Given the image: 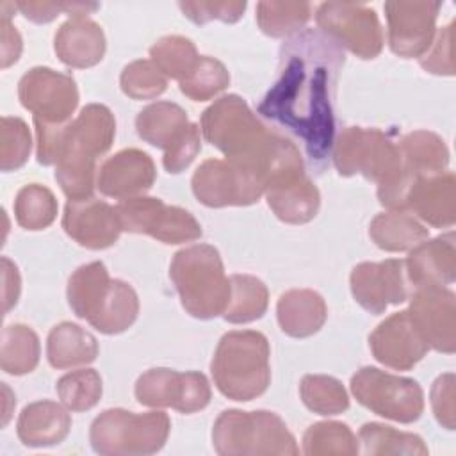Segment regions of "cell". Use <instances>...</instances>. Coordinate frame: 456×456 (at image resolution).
<instances>
[{
  "label": "cell",
  "mask_w": 456,
  "mask_h": 456,
  "mask_svg": "<svg viewBox=\"0 0 456 456\" xmlns=\"http://www.w3.org/2000/svg\"><path fill=\"white\" fill-rule=\"evenodd\" d=\"M139 314V297L132 285L123 280H112L98 314L89 322L100 333L118 335L128 330Z\"/></svg>",
  "instance_id": "obj_32"
},
{
  "label": "cell",
  "mask_w": 456,
  "mask_h": 456,
  "mask_svg": "<svg viewBox=\"0 0 456 456\" xmlns=\"http://www.w3.org/2000/svg\"><path fill=\"white\" fill-rule=\"evenodd\" d=\"M404 173L413 182L419 176L447 171L449 150L440 135L428 130H415L397 142Z\"/></svg>",
  "instance_id": "obj_28"
},
{
  "label": "cell",
  "mask_w": 456,
  "mask_h": 456,
  "mask_svg": "<svg viewBox=\"0 0 456 456\" xmlns=\"http://www.w3.org/2000/svg\"><path fill=\"white\" fill-rule=\"evenodd\" d=\"M230 84L226 66L208 55H200L194 69L178 82L180 91L192 102H205L224 91Z\"/></svg>",
  "instance_id": "obj_42"
},
{
  "label": "cell",
  "mask_w": 456,
  "mask_h": 456,
  "mask_svg": "<svg viewBox=\"0 0 456 456\" xmlns=\"http://www.w3.org/2000/svg\"><path fill=\"white\" fill-rule=\"evenodd\" d=\"M157 171L151 157L137 148H126L109 157L96 173V187L103 196L126 200L151 189Z\"/></svg>",
  "instance_id": "obj_21"
},
{
  "label": "cell",
  "mask_w": 456,
  "mask_h": 456,
  "mask_svg": "<svg viewBox=\"0 0 456 456\" xmlns=\"http://www.w3.org/2000/svg\"><path fill=\"white\" fill-rule=\"evenodd\" d=\"M57 208L53 192L39 183L21 187L14 200V217L21 228L30 232L48 228L57 217Z\"/></svg>",
  "instance_id": "obj_37"
},
{
  "label": "cell",
  "mask_w": 456,
  "mask_h": 456,
  "mask_svg": "<svg viewBox=\"0 0 456 456\" xmlns=\"http://www.w3.org/2000/svg\"><path fill=\"white\" fill-rule=\"evenodd\" d=\"M299 395L305 406L319 415H338L349 408V397L344 385L331 376H303Z\"/></svg>",
  "instance_id": "obj_40"
},
{
  "label": "cell",
  "mask_w": 456,
  "mask_h": 456,
  "mask_svg": "<svg viewBox=\"0 0 456 456\" xmlns=\"http://www.w3.org/2000/svg\"><path fill=\"white\" fill-rule=\"evenodd\" d=\"M2 301H4V312L7 314L20 297L21 290V280L20 273L14 262H11L7 256H2Z\"/></svg>",
  "instance_id": "obj_50"
},
{
  "label": "cell",
  "mask_w": 456,
  "mask_h": 456,
  "mask_svg": "<svg viewBox=\"0 0 456 456\" xmlns=\"http://www.w3.org/2000/svg\"><path fill=\"white\" fill-rule=\"evenodd\" d=\"M351 392L367 410L401 424L415 422L424 411V392L415 379L376 367L356 370L351 378Z\"/></svg>",
  "instance_id": "obj_10"
},
{
  "label": "cell",
  "mask_w": 456,
  "mask_h": 456,
  "mask_svg": "<svg viewBox=\"0 0 456 456\" xmlns=\"http://www.w3.org/2000/svg\"><path fill=\"white\" fill-rule=\"evenodd\" d=\"M39 337L25 324H9L2 331L0 367L4 372L21 376L32 372L39 363Z\"/></svg>",
  "instance_id": "obj_34"
},
{
  "label": "cell",
  "mask_w": 456,
  "mask_h": 456,
  "mask_svg": "<svg viewBox=\"0 0 456 456\" xmlns=\"http://www.w3.org/2000/svg\"><path fill=\"white\" fill-rule=\"evenodd\" d=\"M246 2L239 0H210V2H180L182 12L194 23L205 25L212 20H221L224 23H235L246 11Z\"/></svg>",
  "instance_id": "obj_45"
},
{
  "label": "cell",
  "mask_w": 456,
  "mask_h": 456,
  "mask_svg": "<svg viewBox=\"0 0 456 456\" xmlns=\"http://www.w3.org/2000/svg\"><path fill=\"white\" fill-rule=\"evenodd\" d=\"M269 342L255 330H235L221 337L210 362L217 390L232 401H251L271 383Z\"/></svg>",
  "instance_id": "obj_5"
},
{
  "label": "cell",
  "mask_w": 456,
  "mask_h": 456,
  "mask_svg": "<svg viewBox=\"0 0 456 456\" xmlns=\"http://www.w3.org/2000/svg\"><path fill=\"white\" fill-rule=\"evenodd\" d=\"M358 438L363 445V452L370 456L381 454H408V456H426L428 447L419 435L397 431L390 426L367 422L360 428Z\"/></svg>",
  "instance_id": "obj_35"
},
{
  "label": "cell",
  "mask_w": 456,
  "mask_h": 456,
  "mask_svg": "<svg viewBox=\"0 0 456 456\" xmlns=\"http://www.w3.org/2000/svg\"><path fill=\"white\" fill-rule=\"evenodd\" d=\"M369 347L379 363L395 370H410L429 351L408 310L395 312L379 322L369 335Z\"/></svg>",
  "instance_id": "obj_19"
},
{
  "label": "cell",
  "mask_w": 456,
  "mask_h": 456,
  "mask_svg": "<svg viewBox=\"0 0 456 456\" xmlns=\"http://www.w3.org/2000/svg\"><path fill=\"white\" fill-rule=\"evenodd\" d=\"M269 305V292L262 280L251 274L230 276V299L223 312L224 321L246 324L260 319Z\"/></svg>",
  "instance_id": "obj_33"
},
{
  "label": "cell",
  "mask_w": 456,
  "mask_h": 456,
  "mask_svg": "<svg viewBox=\"0 0 456 456\" xmlns=\"http://www.w3.org/2000/svg\"><path fill=\"white\" fill-rule=\"evenodd\" d=\"M196 200L207 207H246L264 194L260 180L248 169L221 159H208L198 166L191 180Z\"/></svg>",
  "instance_id": "obj_15"
},
{
  "label": "cell",
  "mask_w": 456,
  "mask_h": 456,
  "mask_svg": "<svg viewBox=\"0 0 456 456\" xmlns=\"http://www.w3.org/2000/svg\"><path fill=\"white\" fill-rule=\"evenodd\" d=\"M98 356V342L93 333L75 322H59L46 338V358L53 369L87 365Z\"/></svg>",
  "instance_id": "obj_27"
},
{
  "label": "cell",
  "mask_w": 456,
  "mask_h": 456,
  "mask_svg": "<svg viewBox=\"0 0 456 456\" xmlns=\"http://www.w3.org/2000/svg\"><path fill=\"white\" fill-rule=\"evenodd\" d=\"M32 139L21 118L4 116L0 121V167L2 171L20 169L30 155Z\"/></svg>",
  "instance_id": "obj_44"
},
{
  "label": "cell",
  "mask_w": 456,
  "mask_h": 456,
  "mask_svg": "<svg viewBox=\"0 0 456 456\" xmlns=\"http://www.w3.org/2000/svg\"><path fill=\"white\" fill-rule=\"evenodd\" d=\"M203 137L224 153L226 160L253 173L264 192L303 178L299 148L280 132L265 126L237 94H224L201 114Z\"/></svg>",
  "instance_id": "obj_2"
},
{
  "label": "cell",
  "mask_w": 456,
  "mask_h": 456,
  "mask_svg": "<svg viewBox=\"0 0 456 456\" xmlns=\"http://www.w3.org/2000/svg\"><path fill=\"white\" fill-rule=\"evenodd\" d=\"M264 194L276 217L290 224L312 221L321 205V194L308 176H303L289 185L269 189Z\"/></svg>",
  "instance_id": "obj_30"
},
{
  "label": "cell",
  "mask_w": 456,
  "mask_h": 456,
  "mask_svg": "<svg viewBox=\"0 0 456 456\" xmlns=\"http://www.w3.org/2000/svg\"><path fill=\"white\" fill-rule=\"evenodd\" d=\"M331 157L342 176L362 175L376 182L379 203L404 212L411 182L404 173L397 142L388 134L379 128L347 126L335 139Z\"/></svg>",
  "instance_id": "obj_3"
},
{
  "label": "cell",
  "mask_w": 456,
  "mask_h": 456,
  "mask_svg": "<svg viewBox=\"0 0 456 456\" xmlns=\"http://www.w3.org/2000/svg\"><path fill=\"white\" fill-rule=\"evenodd\" d=\"M303 452L308 456H354L358 440L344 422H315L303 435Z\"/></svg>",
  "instance_id": "obj_36"
},
{
  "label": "cell",
  "mask_w": 456,
  "mask_h": 456,
  "mask_svg": "<svg viewBox=\"0 0 456 456\" xmlns=\"http://www.w3.org/2000/svg\"><path fill=\"white\" fill-rule=\"evenodd\" d=\"M276 317L285 335L305 338L322 328L328 317V306L322 296L312 289H290L280 296Z\"/></svg>",
  "instance_id": "obj_26"
},
{
  "label": "cell",
  "mask_w": 456,
  "mask_h": 456,
  "mask_svg": "<svg viewBox=\"0 0 456 456\" xmlns=\"http://www.w3.org/2000/svg\"><path fill=\"white\" fill-rule=\"evenodd\" d=\"M0 48H2V68H9L20 59L21 53V36L11 23V16L2 14L0 18Z\"/></svg>",
  "instance_id": "obj_49"
},
{
  "label": "cell",
  "mask_w": 456,
  "mask_h": 456,
  "mask_svg": "<svg viewBox=\"0 0 456 456\" xmlns=\"http://www.w3.org/2000/svg\"><path fill=\"white\" fill-rule=\"evenodd\" d=\"M344 50L322 32L306 28L281 46L278 78L256 112L296 137L317 169L331 157L335 142V94Z\"/></svg>",
  "instance_id": "obj_1"
},
{
  "label": "cell",
  "mask_w": 456,
  "mask_h": 456,
  "mask_svg": "<svg viewBox=\"0 0 456 456\" xmlns=\"http://www.w3.org/2000/svg\"><path fill=\"white\" fill-rule=\"evenodd\" d=\"M454 23L436 32L428 52L419 59L420 66L433 75H454Z\"/></svg>",
  "instance_id": "obj_46"
},
{
  "label": "cell",
  "mask_w": 456,
  "mask_h": 456,
  "mask_svg": "<svg viewBox=\"0 0 456 456\" xmlns=\"http://www.w3.org/2000/svg\"><path fill=\"white\" fill-rule=\"evenodd\" d=\"M153 64L166 75L182 82L196 66L200 55L194 43L183 36H164L150 48Z\"/></svg>",
  "instance_id": "obj_39"
},
{
  "label": "cell",
  "mask_w": 456,
  "mask_h": 456,
  "mask_svg": "<svg viewBox=\"0 0 456 456\" xmlns=\"http://www.w3.org/2000/svg\"><path fill=\"white\" fill-rule=\"evenodd\" d=\"M18 98L32 112L34 121L62 125L71 121L78 105V89L71 75L36 66L20 78Z\"/></svg>",
  "instance_id": "obj_14"
},
{
  "label": "cell",
  "mask_w": 456,
  "mask_h": 456,
  "mask_svg": "<svg viewBox=\"0 0 456 456\" xmlns=\"http://www.w3.org/2000/svg\"><path fill=\"white\" fill-rule=\"evenodd\" d=\"M135 130L142 141L164 150L162 164L173 175L189 167L201 150L200 126L173 102L146 105L135 118Z\"/></svg>",
  "instance_id": "obj_9"
},
{
  "label": "cell",
  "mask_w": 456,
  "mask_h": 456,
  "mask_svg": "<svg viewBox=\"0 0 456 456\" xmlns=\"http://www.w3.org/2000/svg\"><path fill=\"white\" fill-rule=\"evenodd\" d=\"M169 278L180 296L185 312L196 319L223 315L230 299V278H226L219 251L210 244H192L175 253Z\"/></svg>",
  "instance_id": "obj_6"
},
{
  "label": "cell",
  "mask_w": 456,
  "mask_h": 456,
  "mask_svg": "<svg viewBox=\"0 0 456 456\" xmlns=\"http://www.w3.org/2000/svg\"><path fill=\"white\" fill-rule=\"evenodd\" d=\"M2 390H4V394H5V408H4V422H2V424L5 426V424L9 422V417H11V410L7 408V403L11 401V397H9V394H11V392H9V388H7V385H5V383H2Z\"/></svg>",
  "instance_id": "obj_51"
},
{
  "label": "cell",
  "mask_w": 456,
  "mask_h": 456,
  "mask_svg": "<svg viewBox=\"0 0 456 456\" xmlns=\"http://www.w3.org/2000/svg\"><path fill=\"white\" fill-rule=\"evenodd\" d=\"M116 210L125 232L144 233L164 244L192 242L203 233L189 210L167 205L160 198H126L116 205Z\"/></svg>",
  "instance_id": "obj_11"
},
{
  "label": "cell",
  "mask_w": 456,
  "mask_h": 456,
  "mask_svg": "<svg viewBox=\"0 0 456 456\" xmlns=\"http://www.w3.org/2000/svg\"><path fill=\"white\" fill-rule=\"evenodd\" d=\"M53 50L59 61L69 68H91L103 59L105 34L87 16H71L55 32Z\"/></svg>",
  "instance_id": "obj_24"
},
{
  "label": "cell",
  "mask_w": 456,
  "mask_h": 456,
  "mask_svg": "<svg viewBox=\"0 0 456 456\" xmlns=\"http://www.w3.org/2000/svg\"><path fill=\"white\" fill-rule=\"evenodd\" d=\"M319 32L360 59H374L383 48V30L372 7L354 2H324L317 7Z\"/></svg>",
  "instance_id": "obj_12"
},
{
  "label": "cell",
  "mask_w": 456,
  "mask_h": 456,
  "mask_svg": "<svg viewBox=\"0 0 456 456\" xmlns=\"http://www.w3.org/2000/svg\"><path fill=\"white\" fill-rule=\"evenodd\" d=\"M312 16L308 2H258L256 23L271 37H285L299 32Z\"/></svg>",
  "instance_id": "obj_38"
},
{
  "label": "cell",
  "mask_w": 456,
  "mask_h": 456,
  "mask_svg": "<svg viewBox=\"0 0 456 456\" xmlns=\"http://www.w3.org/2000/svg\"><path fill=\"white\" fill-rule=\"evenodd\" d=\"M135 399L150 408H173L180 413H194L210 403V385L205 374L157 367L142 372L135 381Z\"/></svg>",
  "instance_id": "obj_13"
},
{
  "label": "cell",
  "mask_w": 456,
  "mask_h": 456,
  "mask_svg": "<svg viewBox=\"0 0 456 456\" xmlns=\"http://www.w3.org/2000/svg\"><path fill=\"white\" fill-rule=\"evenodd\" d=\"M64 232L87 249L112 246L123 232L116 207L96 198L68 200L62 214Z\"/></svg>",
  "instance_id": "obj_20"
},
{
  "label": "cell",
  "mask_w": 456,
  "mask_h": 456,
  "mask_svg": "<svg viewBox=\"0 0 456 456\" xmlns=\"http://www.w3.org/2000/svg\"><path fill=\"white\" fill-rule=\"evenodd\" d=\"M404 271L410 290L451 285L456 276L454 233L449 232L417 244L404 260Z\"/></svg>",
  "instance_id": "obj_23"
},
{
  "label": "cell",
  "mask_w": 456,
  "mask_h": 456,
  "mask_svg": "<svg viewBox=\"0 0 456 456\" xmlns=\"http://www.w3.org/2000/svg\"><path fill=\"white\" fill-rule=\"evenodd\" d=\"M110 281L112 280L103 262L96 260V262L80 265L69 276L68 290H66L68 303L73 314L78 319L91 322L107 296Z\"/></svg>",
  "instance_id": "obj_29"
},
{
  "label": "cell",
  "mask_w": 456,
  "mask_h": 456,
  "mask_svg": "<svg viewBox=\"0 0 456 456\" xmlns=\"http://www.w3.org/2000/svg\"><path fill=\"white\" fill-rule=\"evenodd\" d=\"M349 283L354 301L374 315L383 314L390 305L404 303L411 292L404 262L397 258L358 264L351 271Z\"/></svg>",
  "instance_id": "obj_17"
},
{
  "label": "cell",
  "mask_w": 456,
  "mask_h": 456,
  "mask_svg": "<svg viewBox=\"0 0 456 456\" xmlns=\"http://www.w3.org/2000/svg\"><path fill=\"white\" fill-rule=\"evenodd\" d=\"M454 374H440L431 387V406L438 424L445 429H454L456 426V392H454Z\"/></svg>",
  "instance_id": "obj_48"
},
{
  "label": "cell",
  "mask_w": 456,
  "mask_h": 456,
  "mask_svg": "<svg viewBox=\"0 0 456 456\" xmlns=\"http://www.w3.org/2000/svg\"><path fill=\"white\" fill-rule=\"evenodd\" d=\"M374 244L385 251H406L429 237L428 228L408 212L390 210L378 214L369 226Z\"/></svg>",
  "instance_id": "obj_31"
},
{
  "label": "cell",
  "mask_w": 456,
  "mask_h": 456,
  "mask_svg": "<svg viewBox=\"0 0 456 456\" xmlns=\"http://www.w3.org/2000/svg\"><path fill=\"white\" fill-rule=\"evenodd\" d=\"M71 429L68 408L55 401H36L27 404L16 422V433L27 447H50L61 444Z\"/></svg>",
  "instance_id": "obj_25"
},
{
  "label": "cell",
  "mask_w": 456,
  "mask_h": 456,
  "mask_svg": "<svg viewBox=\"0 0 456 456\" xmlns=\"http://www.w3.org/2000/svg\"><path fill=\"white\" fill-rule=\"evenodd\" d=\"M16 9L34 23H48L55 20L61 12L71 16H86L96 11L98 4H84V2H14Z\"/></svg>",
  "instance_id": "obj_47"
},
{
  "label": "cell",
  "mask_w": 456,
  "mask_h": 456,
  "mask_svg": "<svg viewBox=\"0 0 456 456\" xmlns=\"http://www.w3.org/2000/svg\"><path fill=\"white\" fill-rule=\"evenodd\" d=\"M119 86L132 100H151L166 91L167 78L151 59H137L123 68Z\"/></svg>",
  "instance_id": "obj_43"
},
{
  "label": "cell",
  "mask_w": 456,
  "mask_h": 456,
  "mask_svg": "<svg viewBox=\"0 0 456 456\" xmlns=\"http://www.w3.org/2000/svg\"><path fill=\"white\" fill-rule=\"evenodd\" d=\"M103 392L102 376L94 369H78L57 381V395L69 411H86L96 406Z\"/></svg>",
  "instance_id": "obj_41"
},
{
  "label": "cell",
  "mask_w": 456,
  "mask_h": 456,
  "mask_svg": "<svg viewBox=\"0 0 456 456\" xmlns=\"http://www.w3.org/2000/svg\"><path fill=\"white\" fill-rule=\"evenodd\" d=\"M440 9V2H385L390 50L404 59H420L435 39Z\"/></svg>",
  "instance_id": "obj_16"
},
{
  "label": "cell",
  "mask_w": 456,
  "mask_h": 456,
  "mask_svg": "<svg viewBox=\"0 0 456 456\" xmlns=\"http://www.w3.org/2000/svg\"><path fill=\"white\" fill-rule=\"evenodd\" d=\"M404 212H413L435 228L452 226L456 221L454 173L442 171L415 178L406 194Z\"/></svg>",
  "instance_id": "obj_22"
},
{
  "label": "cell",
  "mask_w": 456,
  "mask_h": 456,
  "mask_svg": "<svg viewBox=\"0 0 456 456\" xmlns=\"http://www.w3.org/2000/svg\"><path fill=\"white\" fill-rule=\"evenodd\" d=\"M116 119L109 107L89 103L64 128L55 162V180L69 200L91 198L96 185V160L114 141Z\"/></svg>",
  "instance_id": "obj_4"
},
{
  "label": "cell",
  "mask_w": 456,
  "mask_h": 456,
  "mask_svg": "<svg viewBox=\"0 0 456 456\" xmlns=\"http://www.w3.org/2000/svg\"><path fill=\"white\" fill-rule=\"evenodd\" d=\"M408 314L429 349L452 354L456 349V296L445 287H422L410 294Z\"/></svg>",
  "instance_id": "obj_18"
},
{
  "label": "cell",
  "mask_w": 456,
  "mask_h": 456,
  "mask_svg": "<svg viewBox=\"0 0 456 456\" xmlns=\"http://www.w3.org/2000/svg\"><path fill=\"white\" fill-rule=\"evenodd\" d=\"M212 445L221 456H296L294 435L267 410H224L214 422Z\"/></svg>",
  "instance_id": "obj_7"
},
{
  "label": "cell",
  "mask_w": 456,
  "mask_h": 456,
  "mask_svg": "<svg viewBox=\"0 0 456 456\" xmlns=\"http://www.w3.org/2000/svg\"><path fill=\"white\" fill-rule=\"evenodd\" d=\"M169 429L166 411L134 413L110 408L93 420L89 442L93 451L103 456H144L164 447Z\"/></svg>",
  "instance_id": "obj_8"
}]
</instances>
